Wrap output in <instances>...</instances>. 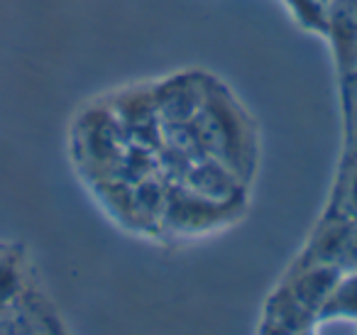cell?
<instances>
[{
	"mask_svg": "<svg viewBox=\"0 0 357 335\" xmlns=\"http://www.w3.org/2000/svg\"><path fill=\"white\" fill-rule=\"evenodd\" d=\"M326 37L342 81L357 76V0H328Z\"/></svg>",
	"mask_w": 357,
	"mask_h": 335,
	"instance_id": "6da1fadb",
	"label": "cell"
},
{
	"mask_svg": "<svg viewBox=\"0 0 357 335\" xmlns=\"http://www.w3.org/2000/svg\"><path fill=\"white\" fill-rule=\"evenodd\" d=\"M321 315H340V318L357 320V269L340 271Z\"/></svg>",
	"mask_w": 357,
	"mask_h": 335,
	"instance_id": "7a4b0ae2",
	"label": "cell"
},
{
	"mask_svg": "<svg viewBox=\"0 0 357 335\" xmlns=\"http://www.w3.org/2000/svg\"><path fill=\"white\" fill-rule=\"evenodd\" d=\"M287 6L289 15L313 35L326 37V22H328V3L326 0H282Z\"/></svg>",
	"mask_w": 357,
	"mask_h": 335,
	"instance_id": "3957f363",
	"label": "cell"
},
{
	"mask_svg": "<svg viewBox=\"0 0 357 335\" xmlns=\"http://www.w3.org/2000/svg\"><path fill=\"white\" fill-rule=\"evenodd\" d=\"M17 286H20V276H17L15 265L8 257H0V306L8 304L17 294Z\"/></svg>",
	"mask_w": 357,
	"mask_h": 335,
	"instance_id": "277c9868",
	"label": "cell"
},
{
	"mask_svg": "<svg viewBox=\"0 0 357 335\" xmlns=\"http://www.w3.org/2000/svg\"><path fill=\"white\" fill-rule=\"evenodd\" d=\"M337 267H340V269H357V223L350 225V232H347V237H345V245H342Z\"/></svg>",
	"mask_w": 357,
	"mask_h": 335,
	"instance_id": "5b68a950",
	"label": "cell"
},
{
	"mask_svg": "<svg viewBox=\"0 0 357 335\" xmlns=\"http://www.w3.org/2000/svg\"><path fill=\"white\" fill-rule=\"evenodd\" d=\"M50 330H52V335H66L64 328L59 325V320H50Z\"/></svg>",
	"mask_w": 357,
	"mask_h": 335,
	"instance_id": "8992f818",
	"label": "cell"
}]
</instances>
